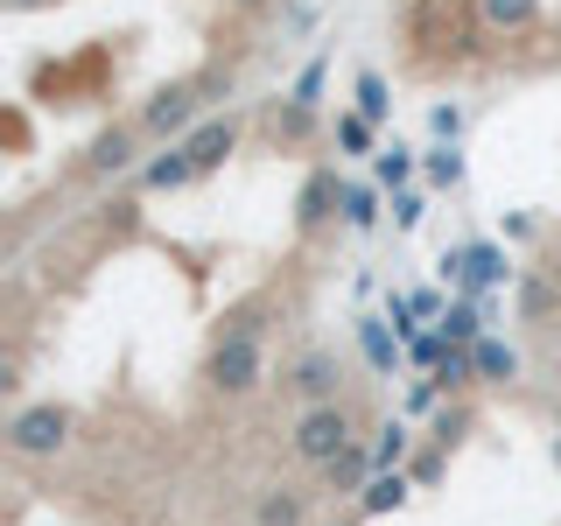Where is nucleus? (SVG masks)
I'll return each mask as SVG.
<instances>
[{"label": "nucleus", "mask_w": 561, "mask_h": 526, "mask_svg": "<svg viewBox=\"0 0 561 526\" xmlns=\"http://www.w3.org/2000/svg\"><path fill=\"white\" fill-rule=\"evenodd\" d=\"M408 478H414V484H435V478H443V449L428 443V449H421L414 464H408Z\"/></svg>", "instance_id": "bb28decb"}, {"label": "nucleus", "mask_w": 561, "mask_h": 526, "mask_svg": "<svg viewBox=\"0 0 561 526\" xmlns=\"http://www.w3.org/2000/svg\"><path fill=\"white\" fill-rule=\"evenodd\" d=\"M351 92H358V105H351V113H358V119H373V127H379L386 113H393V92H386V78H379V70H358V84H351Z\"/></svg>", "instance_id": "dca6fc26"}, {"label": "nucleus", "mask_w": 561, "mask_h": 526, "mask_svg": "<svg viewBox=\"0 0 561 526\" xmlns=\"http://www.w3.org/2000/svg\"><path fill=\"white\" fill-rule=\"evenodd\" d=\"M435 323H443V338H449V344H478V309H470V302L443 309V316H435Z\"/></svg>", "instance_id": "412c9836"}, {"label": "nucleus", "mask_w": 561, "mask_h": 526, "mask_svg": "<svg viewBox=\"0 0 561 526\" xmlns=\"http://www.w3.org/2000/svg\"><path fill=\"white\" fill-rule=\"evenodd\" d=\"M330 134H337V148H344V155H373V119L337 113V127H330Z\"/></svg>", "instance_id": "aec40b11"}, {"label": "nucleus", "mask_w": 561, "mask_h": 526, "mask_svg": "<svg viewBox=\"0 0 561 526\" xmlns=\"http://www.w3.org/2000/svg\"><path fill=\"white\" fill-rule=\"evenodd\" d=\"M337 386H344V365H337V351H302V358L280 373V393L288 400H302V408H330L337 400Z\"/></svg>", "instance_id": "39448f33"}, {"label": "nucleus", "mask_w": 561, "mask_h": 526, "mask_svg": "<svg viewBox=\"0 0 561 526\" xmlns=\"http://www.w3.org/2000/svg\"><path fill=\"white\" fill-rule=\"evenodd\" d=\"M554 35H561V14H554Z\"/></svg>", "instance_id": "72a5a7b5"}, {"label": "nucleus", "mask_w": 561, "mask_h": 526, "mask_svg": "<svg viewBox=\"0 0 561 526\" xmlns=\"http://www.w3.org/2000/svg\"><path fill=\"white\" fill-rule=\"evenodd\" d=\"M443 393H463V386H478V358H470V344H449V358L428 373Z\"/></svg>", "instance_id": "a211bd4d"}, {"label": "nucleus", "mask_w": 561, "mask_h": 526, "mask_svg": "<svg viewBox=\"0 0 561 526\" xmlns=\"http://www.w3.org/2000/svg\"><path fill=\"white\" fill-rule=\"evenodd\" d=\"M463 428H470V408H443V414H435V428H428V443L449 449V443H463Z\"/></svg>", "instance_id": "4be33fe9"}, {"label": "nucleus", "mask_w": 561, "mask_h": 526, "mask_svg": "<svg viewBox=\"0 0 561 526\" xmlns=\"http://www.w3.org/2000/svg\"><path fill=\"white\" fill-rule=\"evenodd\" d=\"M358 338H365V358H373L379 373H386V365H393V344H386V330L373 323V316H365V330H358Z\"/></svg>", "instance_id": "393cba45"}, {"label": "nucleus", "mask_w": 561, "mask_h": 526, "mask_svg": "<svg viewBox=\"0 0 561 526\" xmlns=\"http://www.w3.org/2000/svg\"><path fill=\"white\" fill-rule=\"evenodd\" d=\"M408 491H414V478H408V470H379V478L358 491V513H365V519H379V513H400V505H408Z\"/></svg>", "instance_id": "f8f14e48"}, {"label": "nucleus", "mask_w": 561, "mask_h": 526, "mask_svg": "<svg viewBox=\"0 0 561 526\" xmlns=\"http://www.w3.org/2000/svg\"><path fill=\"white\" fill-rule=\"evenodd\" d=\"M323 70H330V64L316 57V64L302 70V78H295V92H288V99H295V105H316V99H323Z\"/></svg>", "instance_id": "b1692460"}, {"label": "nucleus", "mask_w": 561, "mask_h": 526, "mask_svg": "<svg viewBox=\"0 0 561 526\" xmlns=\"http://www.w3.org/2000/svg\"><path fill=\"white\" fill-rule=\"evenodd\" d=\"M373 464H379V470H400V464H414V435H408V421H386V428H379V443H373Z\"/></svg>", "instance_id": "f3484780"}, {"label": "nucleus", "mask_w": 561, "mask_h": 526, "mask_svg": "<svg viewBox=\"0 0 561 526\" xmlns=\"http://www.w3.org/2000/svg\"><path fill=\"white\" fill-rule=\"evenodd\" d=\"M253 526H309V491L302 484H267L253 499Z\"/></svg>", "instance_id": "1a4fd4ad"}, {"label": "nucleus", "mask_w": 561, "mask_h": 526, "mask_svg": "<svg viewBox=\"0 0 561 526\" xmlns=\"http://www.w3.org/2000/svg\"><path fill=\"white\" fill-rule=\"evenodd\" d=\"M134 148H140V127H105L92 148H84V169H92V175H127Z\"/></svg>", "instance_id": "9d476101"}, {"label": "nucleus", "mask_w": 561, "mask_h": 526, "mask_svg": "<svg viewBox=\"0 0 561 526\" xmlns=\"http://www.w3.org/2000/svg\"><path fill=\"white\" fill-rule=\"evenodd\" d=\"M323 478H330V491H365V484L379 478V464H373V449H365V443H351L337 464L323 470Z\"/></svg>", "instance_id": "4468645a"}, {"label": "nucleus", "mask_w": 561, "mask_h": 526, "mask_svg": "<svg viewBox=\"0 0 561 526\" xmlns=\"http://www.w3.org/2000/svg\"><path fill=\"white\" fill-rule=\"evenodd\" d=\"M414 218H421V197H400V204H393V225H400V232H408Z\"/></svg>", "instance_id": "c756f323"}, {"label": "nucleus", "mask_w": 561, "mask_h": 526, "mask_svg": "<svg viewBox=\"0 0 561 526\" xmlns=\"http://www.w3.org/2000/svg\"><path fill=\"white\" fill-rule=\"evenodd\" d=\"M8 14H43V8H57V0H0Z\"/></svg>", "instance_id": "7c9ffc66"}, {"label": "nucleus", "mask_w": 561, "mask_h": 526, "mask_svg": "<svg viewBox=\"0 0 561 526\" xmlns=\"http://www.w3.org/2000/svg\"><path fill=\"white\" fill-rule=\"evenodd\" d=\"M218 99H232V70H204V78H169V84H154L148 99H140V113H134V127L148 134V140H190L210 119V105Z\"/></svg>", "instance_id": "f257e3e1"}, {"label": "nucleus", "mask_w": 561, "mask_h": 526, "mask_svg": "<svg viewBox=\"0 0 561 526\" xmlns=\"http://www.w3.org/2000/svg\"><path fill=\"white\" fill-rule=\"evenodd\" d=\"M358 443V414H351V400H330V408H302L288 428V456L309 470H330L337 456Z\"/></svg>", "instance_id": "7ed1b4c3"}, {"label": "nucleus", "mask_w": 561, "mask_h": 526, "mask_svg": "<svg viewBox=\"0 0 561 526\" xmlns=\"http://www.w3.org/2000/svg\"><path fill=\"white\" fill-rule=\"evenodd\" d=\"M470 358H478V379H484V386L519 379V351H513V344H499V338H478V344H470Z\"/></svg>", "instance_id": "2eb2a0df"}, {"label": "nucleus", "mask_w": 561, "mask_h": 526, "mask_svg": "<svg viewBox=\"0 0 561 526\" xmlns=\"http://www.w3.org/2000/svg\"><path fill=\"white\" fill-rule=\"evenodd\" d=\"M414 162H408V148H393V155H379V190H393V183H408Z\"/></svg>", "instance_id": "a878e982"}, {"label": "nucleus", "mask_w": 561, "mask_h": 526, "mask_svg": "<svg viewBox=\"0 0 561 526\" xmlns=\"http://www.w3.org/2000/svg\"><path fill=\"white\" fill-rule=\"evenodd\" d=\"M548 295H554L548 281H526V288H519V302H526V316H540V309H548Z\"/></svg>", "instance_id": "cd10ccee"}, {"label": "nucleus", "mask_w": 561, "mask_h": 526, "mask_svg": "<svg viewBox=\"0 0 561 526\" xmlns=\"http://www.w3.org/2000/svg\"><path fill=\"white\" fill-rule=\"evenodd\" d=\"M225 8H239V14H260V8H267V0H225Z\"/></svg>", "instance_id": "2f4dec72"}, {"label": "nucleus", "mask_w": 561, "mask_h": 526, "mask_svg": "<svg viewBox=\"0 0 561 526\" xmlns=\"http://www.w3.org/2000/svg\"><path fill=\"white\" fill-rule=\"evenodd\" d=\"M204 379H210V393L245 400L260 379H267V330H260L253 316H225L210 351H204Z\"/></svg>", "instance_id": "f03ea898"}, {"label": "nucleus", "mask_w": 561, "mask_h": 526, "mask_svg": "<svg viewBox=\"0 0 561 526\" xmlns=\"http://www.w3.org/2000/svg\"><path fill=\"white\" fill-rule=\"evenodd\" d=\"M554 464H561V443H554Z\"/></svg>", "instance_id": "473e14b6"}, {"label": "nucleus", "mask_w": 561, "mask_h": 526, "mask_svg": "<svg viewBox=\"0 0 561 526\" xmlns=\"http://www.w3.org/2000/svg\"><path fill=\"white\" fill-rule=\"evenodd\" d=\"M70 428H78V414L64 408V400H35L8 421V449L22 456V464H49V456L70 449Z\"/></svg>", "instance_id": "20e7f679"}, {"label": "nucleus", "mask_w": 561, "mask_h": 526, "mask_svg": "<svg viewBox=\"0 0 561 526\" xmlns=\"http://www.w3.org/2000/svg\"><path fill=\"white\" fill-rule=\"evenodd\" d=\"M478 28L484 35H534L540 0H478Z\"/></svg>", "instance_id": "9b49d317"}, {"label": "nucleus", "mask_w": 561, "mask_h": 526, "mask_svg": "<svg viewBox=\"0 0 561 526\" xmlns=\"http://www.w3.org/2000/svg\"><path fill=\"white\" fill-rule=\"evenodd\" d=\"M330 218H344V175L337 169H309L302 190H295V232H323Z\"/></svg>", "instance_id": "423d86ee"}, {"label": "nucleus", "mask_w": 561, "mask_h": 526, "mask_svg": "<svg viewBox=\"0 0 561 526\" xmlns=\"http://www.w3.org/2000/svg\"><path fill=\"white\" fill-rule=\"evenodd\" d=\"M239 134H245V119H239V113H210L204 127L183 140V148H190V162H197V175H210V169H225V162H232Z\"/></svg>", "instance_id": "0eeeda50"}, {"label": "nucleus", "mask_w": 561, "mask_h": 526, "mask_svg": "<svg viewBox=\"0 0 561 526\" xmlns=\"http://www.w3.org/2000/svg\"><path fill=\"white\" fill-rule=\"evenodd\" d=\"M140 183H148V190H183V183H197V162H190V148L175 140L169 155H154V162H140Z\"/></svg>", "instance_id": "ddd939ff"}, {"label": "nucleus", "mask_w": 561, "mask_h": 526, "mask_svg": "<svg viewBox=\"0 0 561 526\" xmlns=\"http://www.w3.org/2000/svg\"><path fill=\"white\" fill-rule=\"evenodd\" d=\"M344 225H351V232H373V225H379V190L344 183Z\"/></svg>", "instance_id": "6ab92c4d"}, {"label": "nucleus", "mask_w": 561, "mask_h": 526, "mask_svg": "<svg viewBox=\"0 0 561 526\" xmlns=\"http://www.w3.org/2000/svg\"><path fill=\"white\" fill-rule=\"evenodd\" d=\"M267 140L274 148H309L316 134H323V119H316V105H295V99H280V105H267Z\"/></svg>", "instance_id": "6e6552de"}, {"label": "nucleus", "mask_w": 561, "mask_h": 526, "mask_svg": "<svg viewBox=\"0 0 561 526\" xmlns=\"http://www.w3.org/2000/svg\"><path fill=\"white\" fill-rule=\"evenodd\" d=\"M456 127H463V113H456V105H435V134L456 140Z\"/></svg>", "instance_id": "c85d7f7f"}, {"label": "nucleus", "mask_w": 561, "mask_h": 526, "mask_svg": "<svg viewBox=\"0 0 561 526\" xmlns=\"http://www.w3.org/2000/svg\"><path fill=\"white\" fill-rule=\"evenodd\" d=\"M554 274H561V267H554Z\"/></svg>", "instance_id": "f704fd0d"}, {"label": "nucleus", "mask_w": 561, "mask_h": 526, "mask_svg": "<svg viewBox=\"0 0 561 526\" xmlns=\"http://www.w3.org/2000/svg\"><path fill=\"white\" fill-rule=\"evenodd\" d=\"M428 183H463V155H456V148H443V155H428Z\"/></svg>", "instance_id": "5701e85b"}]
</instances>
